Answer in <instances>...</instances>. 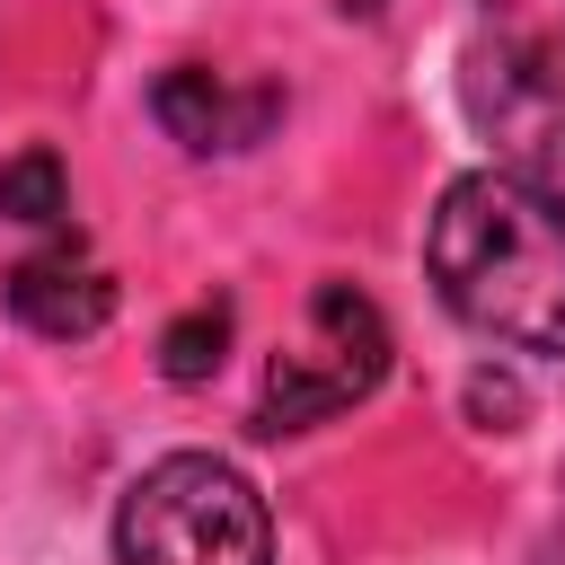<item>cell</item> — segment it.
<instances>
[{
	"mask_svg": "<svg viewBox=\"0 0 565 565\" xmlns=\"http://www.w3.org/2000/svg\"><path fill=\"white\" fill-rule=\"evenodd\" d=\"M71 212V177L53 150H18L0 159V221H26V230H53Z\"/></svg>",
	"mask_w": 565,
	"mask_h": 565,
	"instance_id": "obj_8",
	"label": "cell"
},
{
	"mask_svg": "<svg viewBox=\"0 0 565 565\" xmlns=\"http://www.w3.org/2000/svg\"><path fill=\"white\" fill-rule=\"evenodd\" d=\"M380 380H388V318L353 282H318L309 291V335L291 353H274V371H265L256 433H309V424L362 406Z\"/></svg>",
	"mask_w": 565,
	"mask_h": 565,
	"instance_id": "obj_3",
	"label": "cell"
},
{
	"mask_svg": "<svg viewBox=\"0 0 565 565\" xmlns=\"http://www.w3.org/2000/svg\"><path fill=\"white\" fill-rule=\"evenodd\" d=\"M115 565H274L265 494L212 450H168L115 512Z\"/></svg>",
	"mask_w": 565,
	"mask_h": 565,
	"instance_id": "obj_2",
	"label": "cell"
},
{
	"mask_svg": "<svg viewBox=\"0 0 565 565\" xmlns=\"http://www.w3.org/2000/svg\"><path fill=\"white\" fill-rule=\"evenodd\" d=\"M335 9H353V18H371V9H380V0H335Z\"/></svg>",
	"mask_w": 565,
	"mask_h": 565,
	"instance_id": "obj_11",
	"label": "cell"
},
{
	"mask_svg": "<svg viewBox=\"0 0 565 565\" xmlns=\"http://www.w3.org/2000/svg\"><path fill=\"white\" fill-rule=\"evenodd\" d=\"M539 565H565V530H556V539H547V547H539Z\"/></svg>",
	"mask_w": 565,
	"mask_h": 565,
	"instance_id": "obj_10",
	"label": "cell"
},
{
	"mask_svg": "<svg viewBox=\"0 0 565 565\" xmlns=\"http://www.w3.org/2000/svg\"><path fill=\"white\" fill-rule=\"evenodd\" d=\"M9 318L53 335V344H79L115 318V274L79 247H35V256L9 265Z\"/></svg>",
	"mask_w": 565,
	"mask_h": 565,
	"instance_id": "obj_6",
	"label": "cell"
},
{
	"mask_svg": "<svg viewBox=\"0 0 565 565\" xmlns=\"http://www.w3.org/2000/svg\"><path fill=\"white\" fill-rule=\"evenodd\" d=\"M424 274L503 353H565V194L530 168H468L424 230Z\"/></svg>",
	"mask_w": 565,
	"mask_h": 565,
	"instance_id": "obj_1",
	"label": "cell"
},
{
	"mask_svg": "<svg viewBox=\"0 0 565 565\" xmlns=\"http://www.w3.org/2000/svg\"><path fill=\"white\" fill-rule=\"evenodd\" d=\"M459 97H468V124L503 150V168H556L565 159V79H539V71H512L494 53L468 44V71H459Z\"/></svg>",
	"mask_w": 565,
	"mask_h": 565,
	"instance_id": "obj_4",
	"label": "cell"
},
{
	"mask_svg": "<svg viewBox=\"0 0 565 565\" xmlns=\"http://www.w3.org/2000/svg\"><path fill=\"white\" fill-rule=\"evenodd\" d=\"M221 353H230V300H194V309L159 335V371H168L177 388L212 380V371H221Z\"/></svg>",
	"mask_w": 565,
	"mask_h": 565,
	"instance_id": "obj_9",
	"label": "cell"
},
{
	"mask_svg": "<svg viewBox=\"0 0 565 565\" xmlns=\"http://www.w3.org/2000/svg\"><path fill=\"white\" fill-rule=\"evenodd\" d=\"M150 115L168 124V141H185V150L212 159V150H256V141L274 132V115H282V88H274V79L238 88L230 71L177 62V71L150 79Z\"/></svg>",
	"mask_w": 565,
	"mask_h": 565,
	"instance_id": "obj_5",
	"label": "cell"
},
{
	"mask_svg": "<svg viewBox=\"0 0 565 565\" xmlns=\"http://www.w3.org/2000/svg\"><path fill=\"white\" fill-rule=\"evenodd\" d=\"M477 53L565 79V0H477Z\"/></svg>",
	"mask_w": 565,
	"mask_h": 565,
	"instance_id": "obj_7",
	"label": "cell"
}]
</instances>
